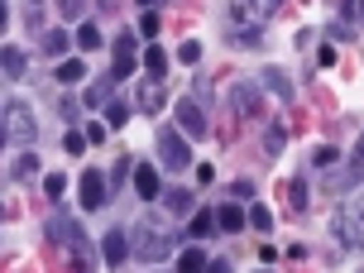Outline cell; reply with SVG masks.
<instances>
[{
    "mask_svg": "<svg viewBox=\"0 0 364 273\" xmlns=\"http://www.w3.org/2000/svg\"><path fill=\"white\" fill-rule=\"evenodd\" d=\"M68 48H73V34H68V29L43 34V53H48V58H68Z\"/></svg>",
    "mask_w": 364,
    "mask_h": 273,
    "instance_id": "cell-19",
    "label": "cell"
},
{
    "mask_svg": "<svg viewBox=\"0 0 364 273\" xmlns=\"http://www.w3.org/2000/svg\"><path fill=\"white\" fill-rule=\"evenodd\" d=\"M259 82H264L278 101H292V77L283 73V68H264V73H259Z\"/></svg>",
    "mask_w": 364,
    "mask_h": 273,
    "instance_id": "cell-12",
    "label": "cell"
},
{
    "mask_svg": "<svg viewBox=\"0 0 364 273\" xmlns=\"http://www.w3.org/2000/svg\"><path fill=\"white\" fill-rule=\"evenodd\" d=\"M360 168H364V154H360V149H350L346 173H341V178H331V187H336V192H355V187H360Z\"/></svg>",
    "mask_w": 364,
    "mask_h": 273,
    "instance_id": "cell-11",
    "label": "cell"
},
{
    "mask_svg": "<svg viewBox=\"0 0 364 273\" xmlns=\"http://www.w3.org/2000/svg\"><path fill=\"white\" fill-rule=\"evenodd\" d=\"M73 43L82 48V53H96V48H101V24H82Z\"/></svg>",
    "mask_w": 364,
    "mask_h": 273,
    "instance_id": "cell-23",
    "label": "cell"
},
{
    "mask_svg": "<svg viewBox=\"0 0 364 273\" xmlns=\"http://www.w3.org/2000/svg\"><path fill=\"white\" fill-rule=\"evenodd\" d=\"M159 164L173 168V173H182V168L192 164V149H187V139H178V129H164L159 134Z\"/></svg>",
    "mask_w": 364,
    "mask_h": 273,
    "instance_id": "cell-5",
    "label": "cell"
},
{
    "mask_svg": "<svg viewBox=\"0 0 364 273\" xmlns=\"http://www.w3.org/2000/svg\"><path fill=\"white\" fill-rule=\"evenodd\" d=\"M58 10H63V19H77L87 10V0H58Z\"/></svg>",
    "mask_w": 364,
    "mask_h": 273,
    "instance_id": "cell-36",
    "label": "cell"
},
{
    "mask_svg": "<svg viewBox=\"0 0 364 273\" xmlns=\"http://www.w3.org/2000/svg\"><path fill=\"white\" fill-rule=\"evenodd\" d=\"M144 73L154 77V82H159V77L168 73V53L159 48V43H149V48H144Z\"/></svg>",
    "mask_w": 364,
    "mask_h": 273,
    "instance_id": "cell-20",
    "label": "cell"
},
{
    "mask_svg": "<svg viewBox=\"0 0 364 273\" xmlns=\"http://www.w3.org/2000/svg\"><path fill=\"white\" fill-rule=\"evenodd\" d=\"M0 144H5V125H0Z\"/></svg>",
    "mask_w": 364,
    "mask_h": 273,
    "instance_id": "cell-45",
    "label": "cell"
},
{
    "mask_svg": "<svg viewBox=\"0 0 364 273\" xmlns=\"http://www.w3.org/2000/svg\"><path fill=\"white\" fill-rule=\"evenodd\" d=\"M230 96H235V115H245V120H250V115H259V106H264V96H259L255 82H235V91H230Z\"/></svg>",
    "mask_w": 364,
    "mask_h": 273,
    "instance_id": "cell-9",
    "label": "cell"
},
{
    "mask_svg": "<svg viewBox=\"0 0 364 273\" xmlns=\"http://www.w3.org/2000/svg\"><path fill=\"white\" fill-rule=\"evenodd\" d=\"M245 220H255V230H273V216H269V206H255Z\"/></svg>",
    "mask_w": 364,
    "mask_h": 273,
    "instance_id": "cell-34",
    "label": "cell"
},
{
    "mask_svg": "<svg viewBox=\"0 0 364 273\" xmlns=\"http://www.w3.org/2000/svg\"><path fill=\"white\" fill-rule=\"evenodd\" d=\"M110 96H115V77H96V82L87 87V96H82V101H87L91 110H101V106L110 101Z\"/></svg>",
    "mask_w": 364,
    "mask_h": 273,
    "instance_id": "cell-15",
    "label": "cell"
},
{
    "mask_svg": "<svg viewBox=\"0 0 364 273\" xmlns=\"http://www.w3.org/2000/svg\"><path fill=\"white\" fill-rule=\"evenodd\" d=\"M19 15H24V29H43V0H19Z\"/></svg>",
    "mask_w": 364,
    "mask_h": 273,
    "instance_id": "cell-25",
    "label": "cell"
},
{
    "mask_svg": "<svg viewBox=\"0 0 364 273\" xmlns=\"http://www.w3.org/2000/svg\"><path fill=\"white\" fill-rule=\"evenodd\" d=\"M0 220H5V206H0Z\"/></svg>",
    "mask_w": 364,
    "mask_h": 273,
    "instance_id": "cell-46",
    "label": "cell"
},
{
    "mask_svg": "<svg viewBox=\"0 0 364 273\" xmlns=\"http://www.w3.org/2000/svg\"><path fill=\"white\" fill-rule=\"evenodd\" d=\"M106 129H110V125H87V129H82V134H87L91 144H101V139H106Z\"/></svg>",
    "mask_w": 364,
    "mask_h": 273,
    "instance_id": "cell-39",
    "label": "cell"
},
{
    "mask_svg": "<svg viewBox=\"0 0 364 273\" xmlns=\"http://www.w3.org/2000/svg\"><path fill=\"white\" fill-rule=\"evenodd\" d=\"M216 230V211H206V206H192V235H211Z\"/></svg>",
    "mask_w": 364,
    "mask_h": 273,
    "instance_id": "cell-24",
    "label": "cell"
},
{
    "mask_svg": "<svg viewBox=\"0 0 364 273\" xmlns=\"http://www.w3.org/2000/svg\"><path fill=\"white\" fill-rule=\"evenodd\" d=\"M101 5H106V10H115V5H120V0H101Z\"/></svg>",
    "mask_w": 364,
    "mask_h": 273,
    "instance_id": "cell-44",
    "label": "cell"
},
{
    "mask_svg": "<svg viewBox=\"0 0 364 273\" xmlns=\"http://www.w3.org/2000/svg\"><path fill=\"white\" fill-rule=\"evenodd\" d=\"M216 225L225 230V235L245 230V225H250V220H245V206H235V201H230V206H216Z\"/></svg>",
    "mask_w": 364,
    "mask_h": 273,
    "instance_id": "cell-14",
    "label": "cell"
},
{
    "mask_svg": "<svg viewBox=\"0 0 364 273\" xmlns=\"http://www.w3.org/2000/svg\"><path fill=\"white\" fill-rule=\"evenodd\" d=\"M63 149H68V154H82V149H87V134H82V129L63 134Z\"/></svg>",
    "mask_w": 364,
    "mask_h": 273,
    "instance_id": "cell-35",
    "label": "cell"
},
{
    "mask_svg": "<svg viewBox=\"0 0 364 273\" xmlns=\"http://www.w3.org/2000/svg\"><path fill=\"white\" fill-rule=\"evenodd\" d=\"M82 77H87V63H82V58L58 63V82H63V87H73V82H82Z\"/></svg>",
    "mask_w": 364,
    "mask_h": 273,
    "instance_id": "cell-22",
    "label": "cell"
},
{
    "mask_svg": "<svg viewBox=\"0 0 364 273\" xmlns=\"http://www.w3.org/2000/svg\"><path fill=\"white\" fill-rule=\"evenodd\" d=\"M230 192H235V197H255V182H250V178H240L235 187H230Z\"/></svg>",
    "mask_w": 364,
    "mask_h": 273,
    "instance_id": "cell-40",
    "label": "cell"
},
{
    "mask_svg": "<svg viewBox=\"0 0 364 273\" xmlns=\"http://www.w3.org/2000/svg\"><path fill=\"white\" fill-rule=\"evenodd\" d=\"M159 24H164V19H159V10H144V15H139V34L154 38V34H159Z\"/></svg>",
    "mask_w": 364,
    "mask_h": 273,
    "instance_id": "cell-33",
    "label": "cell"
},
{
    "mask_svg": "<svg viewBox=\"0 0 364 273\" xmlns=\"http://www.w3.org/2000/svg\"><path fill=\"white\" fill-rule=\"evenodd\" d=\"M125 120H129V106H125V101H115V96H110V101H106V125H110V129H120Z\"/></svg>",
    "mask_w": 364,
    "mask_h": 273,
    "instance_id": "cell-26",
    "label": "cell"
},
{
    "mask_svg": "<svg viewBox=\"0 0 364 273\" xmlns=\"http://www.w3.org/2000/svg\"><path fill=\"white\" fill-rule=\"evenodd\" d=\"M129 250L149 264H164L173 255V235H168V225H159L154 216H139V225L129 230Z\"/></svg>",
    "mask_w": 364,
    "mask_h": 273,
    "instance_id": "cell-1",
    "label": "cell"
},
{
    "mask_svg": "<svg viewBox=\"0 0 364 273\" xmlns=\"http://www.w3.org/2000/svg\"><path fill=\"white\" fill-rule=\"evenodd\" d=\"M10 24V0H0V29Z\"/></svg>",
    "mask_w": 364,
    "mask_h": 273,
    "instance_id": "cell-42",
    "label": "cell"
},
{
    "mask_svg": "<svg viewBox=\"0 0 364 273\" xmlns=\"http://www.w3.org/2000/svg\"><path fill=\"white\" fill-rule=\"evenodd\" d=\"M43 192H48V201H63L68 197V178H63V173H48V178H43Z\"/></svg>",
    "mask_w": 364,
    "mask_h": 273,
    "instance_id": "cell-28",
    "label": "cell"
},
{
    "mask_svg": "<svg viewBox=\"0 0 364 273\" xmlns=\"http://www.w3.org/2000/svg\"><path fill=\"white\" fill-rule=\"evenodd\" d=\"M278 5H283V0H259V10H264V15H273Z\"/></svg>",
    "mask_w": 364,
    "mask_h": 273,
    "instance_id": "cell-43",
    "label": "cell"
},
{
    "mask_svg": "<svg viewBox=\"0 0 364 273\" xmlns=\"http://www.w3.org/2000/svg\"><path fill=\"white\" fill-rule=\"evenodd\" d=\"M134 187H139V197H144V201H159V192H164L159 168H154V164H139V168H134Z\"/></svg>",
    "mask_w": 364,
    "mask_h": 273,
    "instance_id": "cell-10",
    "label": "cell"
},
{
    "mask_svg": "<svg viewBox=\"0 0 364 273\" xmlns=\"http://www.w3.org/2000/svg\"><path fill=\"white\" fill-rule=\"evenodd\" d=\"M48 240H53L58 250H73V269H87V264H91V259H87L91 240H87V230H82L73 216H63V211H58V216L48 220Z\"/></svg>",
    "mask_w": 364,
    "mask_h": 273,
    "instance_id": "cell-2",
    "label": "cell"
},
{
    "mask_svg": "<svg viewBox=\"0 0 364 273\" xmlns=\"http://www.w3.org/2000/svg\"><path fill=\"white\" fill-rule=\"evenodd\" d=\"M110 197V182L101 178V168H91V173H82V211H101Z\"/></svg>",
    "mask_w": 364,
    "mask_h": 273,
    "instance_id": "cell-7",
    "label": "cell"
},
{
    "mask_svg": "<svg viewBox=\"0 0 364 273\" xmlns=\"http://www.w3.org/2000/svg\"><path fill=\"white\" fill-rule=\"evenodd\" d=\"M288 206H292V211H302V206H307V182H297V178L288 182Z\"/></svg>",
    "mask_w": 364,
    "mask_h": 273,
    "instance_id": "cell-30",
    "label": "cell"
},
{
    "mask_svg": "<svg viewBox=\"0 0 364 273\" xmlns=\"http://www.w3.org/2000/svg\"><path fill=\"white\" fill-rule=\"evenodd\" d=\"M178 125L187 139H206L211 134V125H206V110L192 101V96H178Z\"/></svg>",
    "mask_w": 364,
    "mask_h": 273,
    "instance_id": "cell-6",
    "label": "cell"
},
{
    "mask_svg": "<svg viewBox=\"0 0 364 273\" xmlns=\"http://www.w3.org/2000/svg\"><path fill=\"white\" fill-rule=\"evenodd\" d=\"M159 201H164L173 216H187V211H192V192H187V187H168V192H159Z\"/></svg>",
    "mask_w": 364,
    "mask_h": 273,
    "instance_id": "cell-17",
    "label": "cell"
},
{
    "mask_svg": "<svg viewBox=\"0 0 364 273\" xmlns=\"http://www.w3.org/2000/svg\"><path fill=\"white\" fill-rule=\"evenodd\" d=\"M331 235H336V245L341 250H360L364 245V225H360V206H341V211H331Z\"/></svg>",
    "mask_w": 364,
    "mask_h": 273,
    "instance_id": "cell-3",
    "label": "cell"
},
{
    "mask_svg": "<svg viewBox=\"0 0 364 273\" xmlns=\"http://www.w3.org/2000/svg\"><path fill=\"white\" fill-rule=\"evenodd\" d=\"M178 269L201 273V269H206V250H182V255H178Z\"/></svg>",
    "mask_w": 364,
    "mask_h": 273,
    "instance_id": "cell-27",
    "label": "cell"
},
{
    "mask_svg": "<svg viewBox=\"0 0 364 273\" xmlns=\"http://www.w3.org/2000/svg\"><path fill=\"white\" fill-rule=\"evenodd\" d=\"M101 259H106L110 269H120V264L129 259V235L125 230H110V235L101 240Z\"/></svg>",
    "mask_w": 364,
    "mask_h": 273,
    "instance_id": "cell-8",
    "label": "cell"
},
{
    "mask_svg": "<svg viewBox=\"0 0 364 273\" xmlns=\"http://www.w3.org/2000/svg\"><path fill=\"white\" fill-rule=\"evenodd\" d=\"M178 63H187V68H197V63H201V43H197V38H187V43L178 48Z\"/></svg>",
    "mask_w": 364,
    "mask_h": 273,
    "instance_id": "cell-31",
    "label": "cell"
},
{
    "mask_svg": "<svg viewBox=\"0 0 364 273\" xmlns=\"http://www.w3.org/2000/svg\"><path fill=\"white\" fill-rule=\"evenodd\" d=\"M10 178H15V182H29V178H38V159L29 154V149H24V154L15 159V168H10Z\"/></svg>",
    "mask_w": 364,
    "mask_h": 273,
    "instance_id": "cell-21",
    "label": "cell"
},
{
    "mask_svg": "<svg viewBox=\"0 0 364 273\" xmlns=\"http://www.w3.org/2000/svg\"><path fill=\"white\" fill-rule=\"evenodd\" d=\"M139 5H154V0H139Z\"/></svg>",
    "mask_w": 364,
    "mask_h": 273,
    "instance_id": "cell-47",
    "label": "cell"
},
{
    "mask_svg": "<svg viewBox=\"0 0 364 273\" xmlns=\"http://www.w3.org/2000/svg\"><path fill=\"white\" fill-rule=\"evenodd\" d=\"M5 139H19L24 149L38 139V120L24 101H10V106H5Z\"/></svg>",
    "mask_w": 364,
    "mask_h": 273,
    "instance_id": "cell-4",
    "label": "cell"
},
{
    "mask_svg": "<svg viewBox=\"0 0 364 273\" xmlns=\"http://www.w3.org/2000/svg\"><path fill=\"white\" fill-rule=\"evenodd\" d=\"M197 182H201V187H206V182H216V168H211V164H201V168H197Z\"/></svg>",
    "mask_w": 364,
    "mask_h": 273,
    "instance_id": "cell-41",
    "label": "cell"
},
{
    "mask_svg": "<svg viewBox=\"0 0 364 273\" xmlns=\"http://www.w3.org/2000/svg\"><path fill=\"white\" fill-rule=\"evenodd\" d=\"M24 68H29L24 48H5V53H0V73L10 77V82H19V77H24Z\"/></svg>",
    "mask_w": 364,
    "mask_h": 273,
    "instance_id": "cell-16",
    "label": "cell"
},
{
    "mask_svg": "<svg viewBox=\"0 0 364 273\" xmlns=\"http://www.w3.org/2000/svg\"><path fill=\"white\" fill-rule=\"evenodd\" d=\"M311 164H316V168H331V164H336V149H316V154H311Z\"/></svg>",
    "mask_w": 364,
    "mask_h": 273,
    "instance_id": "cell-38",
    "label": "cell"
},
{
    "mask_svg": "<svg viewBox=\"0 0 364 273\" xmlns=\"http://www.w3.org/2000/svg\"><path fill=\"white\" fill-rule=\"evenodd\" d=\"M134 48H139V38L129 34V29H125L120 38H115V53H129V58H134Z\"/></svg>",
    "mask_w": 364,
    "mask_h": 273,
    "instance_id": "cell-37",
    "label": "cell"
},
{
    "mask_svg": "<svg viewBox=\"0 0 364 273\" xmlns=\"http://www.w3.org/2000/svg\"><path fill=\"white\" fill-rule=\"evenodd\" d=\"M259 15V0H230V10H225V19H230V29H250Z\"/></svg>",
    "mask_w": 364,
    "mask_h": 273,
    "instance_id": "cell-13",
    "label": "cell"
},
{
    "mask_svg": "<svg viewBox=\"0 0 364 273\" xmlns=\"http://www.w3.org/2000/svg\"><path fill=\"white\" fill-rule=\"evenodd\" d=\"M110 77H115V82L134 77V58H129V53H115V68H110Z\"/></svg>",
    "mask_w": 364,
    "mask_h": 273,
    "instance_id": "cell-32",
    "label": "cell"
},
{
    "mask_svg": "<svg viewBox=\"0 0 364 273\" xmlns=\"http://www.w3.org/2000/svg\"><path fill=\"white\" fill-rule=\"evenodd\" d=\"M283 144H288V129H283V125H269V134H264V149H269V154H283Z\"/></svg>",
    "mask_w": 364,
    "mask_h": 273,
    "instance_id": "cell-29",
    "label": "cell"
},
{
    "mask_svg": "<svg viewBox=\"0 0 364 273\" xmlns=\"http://www.w3.org/2000/svg\"><path fill=\"white\" fill-rule=\"evenodd\" d=\"M139 110H144V115H159V110H164V87H159L154 77L139 87Z\"/></svg>",
    "mask_w": 364,
    "mask_h": 273,
    "instance_id": "cell-18",
    "label": "cell"
}]
</instances>
